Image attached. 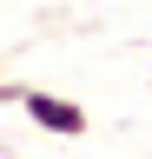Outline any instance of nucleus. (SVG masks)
<instances>
[{"instance_id":"obj_1","label":"nucleus","mask_w":152,"mask_h":159,"mask_svg":"<svg viewBox=\"0 0 152 159\" xmlns=\"http://www.w3.org/2000/svg\"><path fill=\"white\" fill-rule=\"evenodd\" d=\"M20 113H27L40 133H53V139H80V133H93V113L80 106V99H66V93H46V86H27Z\"/></svg>"},{"instance_id":"obj_2","label":"nucleus","mask_w":152,"mask_h":159,"mask_svg":"<svg viewBox=\"0 0 152 159\" xmlns=\"http://www.w3.org/2000/svg\"><path fill=\"white\" fill-rule=\"evenodd\" d=\"M27 99V80H0V106H20Z\"/></svg>"}]
</instances>
